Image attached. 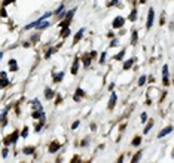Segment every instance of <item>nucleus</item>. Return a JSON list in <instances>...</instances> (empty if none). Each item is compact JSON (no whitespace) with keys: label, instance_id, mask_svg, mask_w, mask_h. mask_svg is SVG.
I'll return each instance as SVG.
<instances>
[{"label":"nucleus","instance_id":"16","mask_svg":"<svg viewBox=\"0 0 174 163\" xmlns=\"http://www.w3.org/2000/svg\"><path fill=\"white\" fill-rule=\"evenodd\" d=\"M129 19H131V21H135V19H137V11H135V9H133V11H131V15H129Z\"/></svg>","mask_w":174,"mask_h":163},{"label":"nucleus","instance_id":"18","mask_svg":"<svg viewBox=\"0 0 174 163\" xmlns=\"http://www.w3.org/2000/svg\"><path fill=\"white\" fill-rule=\"evenodd\" d=\"M124 55H125V50H121V52H119L115 58H116V59H122V58H124Z\"/></svg>","mask_w":174,"mask_h":163},{"label":"nucleus","instance_id":"22","mask_svg":"<svg viewBox=\"0 0 174 163\" xmlns=\"http://www.w3.org/2000/svg\"><path fill=\"white\" fill-rule=\"evenodd\" d=\"M137 43V31H133V45Z\"/></svg>","mask_w":174,"mask_h":163},{"label":"nucleus","instance_id":"20","mask_svg":"<svg viewBox=\"0 0 174 163\" xmlns=\"http://www.w3.org/2000/svg\"><path fill=\"white\" fill-rule=\"evenodd\" d=\"M152 126H153V122H150L149 125H147V126L144 127V133H147V132H149V131H150V127H152Z\"/></svg>","mask_w":174,"mask_h":163},{"label":"nucleus","instance_id":"19","mask_svg":"<svg viewBox=\"0 0 174 163\" xmlns=\"http://www.w3.org/2000/svg\"><path fill=\"white\" fill-rule=\"evenodd\" d=\"M33 151H34V148H33V147H27V148H24V153H25V154H31Z\"/></svg>","mask_w":174,"mask_h":163},{"label":"nucleus","instance_id":"7","mask_svg":"<svg viewBox=\"0 0 174 163\" xmlns=\"http://www.w3.org/2000/svg\"><path fill=\"white\" fill-rule=\"evenodd\" d=\"M0 77H2V88H6V86H7V77H6V73L2 71V73H0Z\"/></svg>","mask_w":174,"mask_h":163},{"label":"nucleus","instance_id":"26","mask_svg":"<svg viewBox=\"0 0 174 163\" xmlns=\"http://www.w3.org/2000/svg\"><path fill=\"white\" fill-rule=\"evenodd\" d=\"M27 132H28V127H24V131H22V138H25V136H27Z\"/></svg>","mask_w":174,"mask_h":163},{"label":"nucleus","instance_id":"13","mask_svg":"<svg viewBox=\"0 0 174 163\" xmlns=\"http://www.w3.org/2000/svg\"><path fill=\"white\" fill-rule=\"evenodd\" d=\"M133 62H134V59L125 61V64H124V70H128V68H131V67H133Z\"/></svg>","mask_w":174,"mask_h":163},{"label":"nucleus","instance_id":"9","mask_svg":"<svg viewBox=\"0 0 174 163\" xmlns=\"http://www.w3.org/2000/svg\"><path fill=\"white\" fill-rule=\"evenodd\" d=\"M9 68H11V71H16V70H18V65H16L15 59H11V61H9Z\"/></svg>","mask_w":174,"mask_h":163},{"label":"nucleus","instance_id":"11","mask_svg":"<svg viewBox=\"0 0 174 163\" xmlns=\"http://www.w3.org/2000/svg\"><path fill=\"white\" fill-rule=\"evenodd\" d=\"M33 107L36 108V110H34V111H43V108H42V104H40V102H39L37 99H36V101L33 102Z\"/></svg>","mask_w":174,"mask_h":163},{"label":"nucleus","instance_id":"15","mask_svg":"<svg viewBox=\"0 0 174 163\" xmlns=\"http://www.w3.org/2000/svg\"><path fill=\"white\" fill-rule=\"evenodd\" d=\"M68 34H70V28H68V27H64L63 31H61V37H67Z\"/></svg>","mask_w":174,"mask_h":163},{"label":"nucleus","instance_id":"24","mask_svg":"<svg viewBox=\"0 0 174 163\" xmlns=\"http://www.w3.org/2000/svg\"><path fill=\"white\" fill-rule=\"evenodd\" d=\"M70 21H72V19H67V21H64V22H61V24H60V27H67V25H68V24H70Z\"/></svg>","mask_w":174,"mask_h":163},{"label":"nucleus","instance_id":"27","mask_svg":"<svg viewBox=\"0 0 174 163\" xmlns=\"http://www.w3.org/2000/svg\"><path fill=\"white\" fill-rule=\"evenodd\" d=\"M140 157H142V153H138L137 156H135V157L133 159V162H138V160H140Z\"/></svg>","mask_w":174,"mask_h":163},{"label":"nucleus","instance_id":"12","mask_svg":"<svg viewBox=\"0 0 174 163\" xmlns=\"http://www.w3.org/2000/svg\"><path fill=\"white\" fill-rule=\"evenodd\" d=\"M83 31H85V30H83V28H81L79 31L76 33V36H74V43H76V42H79V40H81V37H82V34H83Z\"/></svg>","mask_w":174,"mask_h":163},{"label":"nucleus","instance_id":"2","mask_svg":"<svg viewBox=\"0 0 174 163\" xmlns=\"http://www.w3.org/2000/svg\"><path fill=\"white\" fill-rule=\"evenodd\" d=\"M153 18H155V12L153 9H149V16H147V28H150L153 25Z\"/></svg>","mask_w":174,"mask_h":163},{"label":"nucleus","instance_id":"8","mask_svg":"<svg viewBox=\"0 0 174 163\" xmlns=\"http://www.w3.org/2000/svg\"><path fill=\"white\" fill-rule=\"evenodd\" d=\"M77 68H79V59H74V62H73V67H72V74H76L77 73Z\"/></svg>","mask_w":174,"mask_h":163},{"label":"nucleus","instance_id":"10","mask_svg":"<svg viewBox=\"0 0 174 163\" xmlns=\"http://www.w3.org/2000/svg\"><path fill=\"white\" fill-rule=\"evenodd\" d=\"M58 148H60V144H58V142H52L51 147H49V151H51V153H55Z\"/></svg>","mask_w":174,"mask_h":163},{"label":"nucleus","instance_id":"17","mask_svg":"<svg viewBox=\"0 0 174 163\" xmlns=\"http://www.w3.org/2000/svg\"><path fill=\"white\" fill-rule=\"evenodd\" d=\"M144 83H146V77H144V76H142L140 79H138V85H140V86H143Z\"/></svg>","mask_w":174,"mask_h":163},{"label":"nucleus","instance_id":"35","mask_svg":"<svg viewBox=\"0 0 174 163\" xmlns=\"http://www.w3.org/2000/svg\"><path fill=\"white\" fill-rule=\"evenodd\" d=\"M110 45H112V46H116V45H118V40H112Z\"/></svg>","mask_w":174,"mask_h":163},{"label":"nucleus","instance_id":"3","mask_svg":"<svg viewBox=\"0 0 174 163\" xmlns=\"http://www.w3.org/2000/svg\"><path fill=\"white\" fill-rule=\"evenodd\" d=\"M124 18H121V16H118V18L113 19V28H119V27H122L124 25Z\"/></svg>","mask_w":174,"mask_h":163},{"label":"nucleus","instance_id":"1","mask_svg":"<svg viewBox=\"0 0 174 163\" xmlns=\"http://www.w3.org/2000/svg\"><path fill=\"white\" fill-rule=\"evenodd\" d=\"M162 82L165 86H168V67L167 65L162 67Z\"/></svg>","mask_w":174,"mask_h":163},{"label":"nucleus","instance_id":"34","mask_svg":"<svg viewBox=\"0 0 174 163\" xmlns=\"http://www.w3.org/2000/svg\"><path fill=\"white\" fill-rule=\"evenodd\" d=\"M2 16H7V13H6V9H5V7L2 9Z\"/></svg>","mask_w":174,"mask_h":163},{"label":"nucleus","instance_id":"25","mask_svg":"<svg viewBox=\"0 0 174 163\" xmlns=\"http://www.w3.org/2000/svg\"><path fill=\"white\" fill-rule=\"evenodd\" d=\"M63 79V73H58V76H55V82H60Z\"/></svg>","mask_w":174,"mask_h":163},{"label":"nucleus","instance_id":"4","mask_svg":"<svg viewBox=\"0 0 174 163\" xmlns=\"http://www.w3.org/2000/svg\"><path fill=\"white\" fill-rule=\"evenodd\" d=\"M171 131H173V127H171V126H167L165 129H162V131L158 133V138H164V136H165V135H168Z\"/></svg>","mask_w":174,"mask_h":163},{"label":"nucleus","instance_id":"14","mask_svg":"<svg viewBox=\"0 0 174 163\" xmlns=\"http://www.w3.org/2000/svg\"><path fill=\"white\" fill-rule=\"evenodd\" d=\"M45 97H46V99H51L52 97H54V92H52L51 89H45Z\"/></svg>","mask_w":174,"mask_h":163},{"label":"nucleus","instance_id":"28","mask_svg":"<svg viewBox=\"0 0 174 163\" xmlns=\"http://www.w3.org/2000/svg\"><path fill=\"white\" fill-rule=\"evenodd\" d=\"M104 59H106V52H103V54H101V58H100V62H101V64L104 62Z\"/></svg>","mask_w":174,"mask_h":163},{"label":"nucleus","instance_id":"5","mask_svg":"<svg viewBox=\"0 0 174 163\" xmlns=\"http://www.w3.org/2000/svg\"><path fill=\"white\" fill-rule=\"evenodd\" d=\"M116 99H118V95H116L115 92H113V93H112V97H110V101H109V108H110V110H112L113 107H115V102H116Z\"/></svg>","mask_w":174,"mask_h":163},{"label":"nucleus","instance_id":"33","mask_svg":"<svg viewBox=\"0 0 174 163\" xmlns=\"http://www.w3.org/2000/svg\"><path fill=\"white\" fill-rule=\"evenodd\" d=\"M146 119H147V114H146V113H143V114H142V123L144 122Z\"/></svg>","mask_w":174,"mask_h":163},{"label":"nucleus","instance_id":"29","mask_svg":"<svg viewBox=\"0 0 174 163\" xmlns=\"http://www.w3.org/2000/svg\"><path fill=\"white\" fill-rule=\"evenodd\" d=\"M89 62H91V58H89V56H88V58H85V62H83V64H85L86 67L89 65Z\"/></svg>","mask_w":174,"mask_h":163},{"label":"nucleus","instance_id":"38","mask_svg":"<svg viewBox=\"0 0 174 163\" xmlns=\"http://www.w3.org/2000/svg\"><path fill=\"white\" fill-rule=\"evenodd\" d=\"M173 157H174V154H173Z\"/></svg>","mask_w":174,"mask_h":163},{"label":"nucleus","instance_id":"37","mask_svg":"<svg viewBox=\"0 0 174 163\" xmlns=\"http://www.w3.org/2000/svg\"><path fill=\"white\" fill-rule=\"evenodd\" d=\"M118 2H119V0H113V3H112V5H118Z\"/></svg>","mask_w":174,"mask_h":163},{"label":"nucleus","instance_id":"6","mask_svg":"<svg viewBox=\"0 0 174 163\" xmlns=\"http://www.w3.org/2000/svg\"><path fill=\"white\" fill-rule=\"evenodd\" d=\"M83 95H85V92L79 88V89L76 91V93H74V97H73V98H74V101H81V98H82Z\"/></svg>","mask_w":174,"mask_h":163},{"label":"nucleus","instance_id":"36","mask_svg":"<svg viewBox=\"0 0 174 163\" xmlns=\"http://www.w3.org/2000/svg\"><path fill=\"white\" fill-rule=\"evenodd\" d=\"M77 126H79V122H74V123H73V129H76Z\"/></svg>","mask_w":174,"mask_h":163},{"label":"nucleus","instance_id":"31","mask_svg":"<svg viewBox=\"0 0 174 163\" xmlns=\"http://www.w3.org/2000/svg\"><path fill=\"white\" fill-rule=\"evenodd\" d=\"M15 2V0H5V2H3V5L6 6V5H11V3H14Z\"/></svg>","mask_w":174,"mask_h":163},{"label":"nucleus","instance_id":"32","mask_svg":"<svg viewBox=\"0 0 174 163\" xmlns=\"http://www.w3.org/2000/svg\"><path fill=\"white\" fill-rule=\"evenodd\" d=\"M2 156H3V157L7 156V148H3V150H2Z\"/></svg>","mask_w":174,"mask_h":163},{"label":"nucleus","instance_id":"30","mask_svg":"<svg viewBox=\"0 0 174 163\" xmlns=\"http://www.w3.org/2000/svg\"><path fill=\"white\" fill-rule=\"evenodd\" d=\"M63 9H64V6L61 5V6H60L58 9H57V15H60V13H61V12H63Z\"/></svg>","mask_w":174,"mask_h":163},{"label":"nucleus","instance_id":"23","mask_svg":"<svg viewBox=\"0 0 174 163\" xmlns=\"http://www.w3.org/2000/svg\"><path fill=\"white\" fill-rule=\"evenodd\" d=\"M73 13H74V9H72L70 12H67L66 15H67V19H72V16H73Z\"/></svg>","mask_w":174,"mask_h":163},{"label":"nucleus","instance_id":"21","mask_svg":"<svg viewBox=\"0 0 174 163\" xmlns=\"http://www.w3.org/2000/svg\"><path fill=\"white\" fill-rule=\"evenodd\" d=\"M140 141H142V138H140V136H137V138H134V141H133V145H138Z\"/></svg>","mask_w":174,"mask_h":163}]
</instances>
